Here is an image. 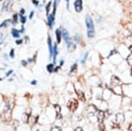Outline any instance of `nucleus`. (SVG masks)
<instances>
[{
  "mask_svg": "<svg viewBox=\"0 0 132 131\" xmlns=\"http://www.w3.org/2000/svg\"><path fill=\"white\" fill-rule=\"evenodd\" d=\"M74 5H75V9L76 12H80L83 9V3L81 0H77V1L74 3Z\"/></svg>",
  "mask_w": 132,
  "mask_h": 131,
  "instance_id": "obj_7",
  "label": "nucleus"
},
{
  "mask_svg": "<svg viewBox=\"0 0 132 131\" xmlns=\"http://www.w3.org/2000/svg\"><path fill=\"white\" fill-rule=\"evenodd\" d=\"M129 50L130 51V52H131V54H132V45L129 47Z\"/></svg>",
  "mask_w": 132,
  "mask_h": 131,
  "instance_id": "obj_34",
  "label": "nucleus"
},
{
  "mask_svg": "<svg viewBox=\"0 0 132 131\" xmlns=\"http://www.w3.org/2000/svg\"><path fill=\"white\" fill-rule=\"evenodd\" d=\"M10 56H11V58H14V50H13V49H12V50H11Z\"/></svg>",
  "mask_w": 132,
  "mask_h": 131,
  "instance_id": "obj_26",
  "label": "nucleus"
},
{
  "mask_svg": "<svg viewBox=\"0 0 132 131\" xmlns=\"http://www.w3.org/2000/svg\"><path fill=\"white\" fill-rule=\"evenodd\" d=\"M86 24L87 27V36L89 38H92L94 36L95 31H94V24H93V21L92 20V18L89 15L86 17Z\"/></svg>",
  "mask_w": 132,
  "mask_h": 131,
  "instance_id": "obj_1",
  "label": "nucleus"
},
{
  "mask_svg": "<svg viewBox=\"0 0 132 131\" xmlns=\"http://www.w3.org/2000/svg\"><path fill=\"white\" fill-rule=\"evenodd\" d=\"M56 39H57V43H60L61 42V38H62V33L60 31V29H56Z\"/></svg>",
  "mask_w": 132,
  "mask_h": 131,
  "instance_id": "obj_12",
  "label": "nucleus"
},
{
  "mask_svg": "<svg viewBox=\"0 0 132 131\" xmlns=\"http://www.w3.org/2000/svg\"><path fill=\"white\" fill-rule=\"evenodd\" d=\"M106 117V114L103 111H98L97 112V118H98V121L99 123H103V121Z\"/></svg>",
  "mask_w": 132,
  "mask_h": 131,
  "instance_id": "obj_6",
  "label": "nucleus"
},
{
  "mask_svg": "<svg viewBox=\"0 0 132 131\" xmlns=\"http://www.w3.org/2000/svg\"><path fill=\"white\" fill-rule=\"evenodd\" d=\"M20 21H21V23H24L26 22V20H27V18L24 16V15H20Z\"/></svg>",
  "mask_w": 132,
  "mask_h": 131,
  "instance_id": "obj_18",
  "label": "nucleus"
},
{
  "mask_svg": "<svg viewBox=\"0 0 132 131\" xmlns=\"http://www.w3.org/2000/svg\"><path fill=\"white\" fill-rule=\"evenodd\" d=\"M124 121V115L122 113H117L116 115V121H114V124H112L113 128H119V126L122 125Z\"/></svg>",
  "mask_w": 132,
  "mask_h": 131,
  "instance_id": "obj_3",
  "label": "nucleus"
},
{
  "mask_svg": "<svg viewBox=\"0 0 132 131\" xmlns=\"http://www.w3.org/2000/svg\"><path fill=\"white\" fill-rule=\"evenodd\" d=\"M121 84V80L116 76H112L111 78V86L113 89H116V87H118L119 85Z\"/></svg>",
  "mask_w": 132,
  "mask_h": 131,
  "instance_id": "obj_5",
  "label": "nucleus"
},
{
  "mask_svg": "<svg viewBox=\"0 0 132 131\" xmlns=\"http://www.w3.org/2000/svg\"><path fill=\"white\" fill-rule=\"evenodd\" d=\"M33 4H34V5H38L39 2H38V1H35V0H34V1H33Z\"/></svg>",
  "mask_w": 132,
  "mask_h": 131,
  "instance_id": "obj_30",
  "label": "nucleus"
},
{
  "mask_svg": "<svg viewBox=\"0 0 132 131\" xmlns=\"http://www.w3.org/2000/svg\"><path fill=\"white\" fill-rule=\"evenodd\" d=\"M32 84H36V81H32Z\"/></svg>",
  "mask_w": 132,
  "mask_h": 131,
  "instance_id": "obj_36",
  "label": "nucleus"
},
{
  "mask_svg": "<svg viewBox=\"0 0 132 131\" xmlns=\"http://www.w3.org/2000/svg\"><path fill=\"white\" fill-rule=\"evenodd\" d=\"M50 5H51L50 2L48 4V5H47V8H46V10H47V14H48V10H50Z\"/></svg>",
  "mask_w": 132,
  "mask_h": 131,
  "instance_id": "obj_24",
  "label": "nucleus"
},
{
  "mask_svg": "<svg viewBox=\"0 0 132 131\" xmlns=\"http://www.w3.org/2000/svg\"><path fill=\"white\" fill-rule=\"evenodd\" d=\"M87 56H88V52H86V55H85V56H84V58H83V59L81 60V63H82V64H84L85 62H86V57H87Z\"/></svg>",
  "mask_w": 132,
  "mask_h": 131,
  "instance_id": "obj_23",
  "label": "nucleus"
},
{
  "mask_svg": "<svg viewBox=\"0 0 132 131\" xmlns=\"http://www.w3.org/2000/svg\"><path fill=\"white\" fill-rule=\"evenodd\" d=\"M51 131H62L60 128H58V127H54V128H51Z\"/></svg>",
  "mask_w": 132,
  "mask_h": 131,
  "instance_id": "obj_22",
  "label": "nucleus"
},
{
  "mask_svg": "<svg viewBox=\"0 0 132 131\" xmlns=\"http://www.w3.org/2000/svg\"><path fill=\"white\" fill-rule=\"evenodd\" d=\"M8 4H9V2H5V4H4V6H3V11L6 10V5L8 6Z\"/></svg>",
  "mask_w": 132,
  "mask_h": 131,
  "instance_id": "obj_25",
  "label": "nucleus"
},
{
  "mask_svg": "<svg viewBox=\"0 0 132 131\" xmlns=\"http://www.w3.org/2000/svg\"><path fill=\"white\" fill-rule=\"evenodd\" d=\"M33 15H34V12H31V13H30V16H29V18L32 19V17H33Z\"/></svg>",
  "mask_w": 132,
  "mask_h": 131,
  "instance_id": "obj_33",
  "label": "nucleus"
},
{
  "mask_svg": "<svg viewBox=\"0 0 132 131\" xmlns=\"http://www.w3.org/2000/svg\"><path fill=\"white\" fill-rule=\"evenodd\" d=\"M63 37L64 41L67 44V46H68V49H69L70 51H73L75 50V45L71 43V36H69V33L66 29H63Z\"/></svg>",
  "mask_w": 132,
  "mask_h": 131,
  "instance_id": "obj_2",
  "label": "nucleus"
},
{
  "mask_svg": "<svg viewBox=\"0 0 132 131\" xmlns=\"http://www.w3.org/2000/svg\"><path fill=\"white\" fill-rule=\"evenodd\" d=\"M131 75H132V68H131Z\"/></svg>",
  "mask_w": 132,
  "mask_h": 131,
  "instance_id": "obj_37",
  "label": "nucleus"
},
{
  "mask_svg": "<svg viewBox=\"0 0 132 131\" xmlns=\"http://www.w3.org/2000/svg\"><path fill=\"white\" fill-rule=\"evenodd\" d=\"M55 109H56V118L57 119H61L62 118V116H61V107L58 106V105H55Z\"/></svg>",
  "mask_w": 132,
  "mask_h": 131,
  "instance_id": "obj_10",
  "label": "nucleus"
},
{
  "mask_svg": "<svg viewBox=\"0 0 132 131\" xmlns=\"http://www.w3.org/2000/svg\"><path fill=\"white\" fill-rule=\"evenodd\" d=\"M12 74V70H10L9 72H8L7 74H6V76H9L10 74Z\"/></svg>",
  "mask_w": 132,
  "mask_h": 131,
  "instance_id": "obj_29",
  "label": "nucleus"
},
{
  "mask_svg": "<svg viewBox=\"0 0 132 131\" xmlns=\"http://www.w3.org/2000/svg\"><path fill=\"white\" fill-rule=\"evenodd\" d=\"M127 62H128V64H129V66H132V54L128 56V58H127Z\"/></svg>",
  "mask_w": 132,
  "mask_h": 131,
  "instance_id": "obj_16",
  "label": "nucleus"
},
{
  "mask_svg": "<svg viewBox=\"0 0 132 131\" xmlns=\"http://www.w3.org/2000/svg\"><path fill=\"white\" fill-rule=\"evenodd\" d=\"M16 44H22V40H17L16 41Z\"/></svg>",
  "mask_w": 132,
  "mask_h": 131,
  "instance_id": "obj_28",
  "label": "nucleus"
},
{
  "mask_svg": "<svg viewBox=\"0 0 132 131\" xmlns=\"http://www.w3.org/2000/svg\"><path fill=\"white\" fill-rule=\"evenodd\" d=\"M76 94H77V96H78V98L79 100L83 101V102H84V101H86V96H85V93L82 91L76 89Z\"/></svg>",
  "mask_w": 132,
  "mask_h": 131,
  "instance_id": "obj_8",
  "label": "nucleus"
},
{
  "mask_svg": "<svg viewBox=\"0 0 132 131\" xmlns=\"http://www.w3.org/2000/svg\"><path fill=\"white\" fill-rule=\"evenodd\" d=\"M12 36H14V37H20V31H18L17 29H12Z\"/></svg>",
  "mask_w": 132,
  "mask_h": 131,
  "instance_id": "obj_15",
  "label": "nucleus"
},
{
  "mask_svg": "<svg viewBox=\"0 0 132 131\" xmlns=\"http://www.w3.org/2000/svg\"><path fill=\"white\" fill-rule=\"evenodd\" d=\"M77 69H78V65H77V64H74V65L72 66V67L71 68V73H70V74H75Z\"/></svg>",
  "mask_w": 132,
  "mask_h": 131,
  "instance_id": "obj_14",
  "label": "nucleus"
},
{
  "mask_svg": "<svg viewBox=\"0 0 132 131\" xmlns=\"http://www.w3.org/2000/svg\"><path fill=\"white\" fill-rule=\"evenodd\" d=\"M22 64H23V66H27V62L24 61V60L22 61Z\"/></svg>",
  "mask_w": 132,
  "mask_h": 131,
  "instance_id": "obj_35",
  "label": "nucleus"
},
{
  "mask_svg": "<svg viewBox=\"0 0 132 131\" xmlns=\"http://www.w3.org/2000/svg\"><path fill=\"white\" fill-rule=\"evenodd\" d=\"M48 49H50V56H53V47H52V42H51L50 36H48Z\"/></svg>",
  "mask_w": 132,
  "mask_h": 131,
  "instance_id": "obj_11",
  "label": "nucleus"
},
{
  "mask_svg": "<svg viewBox=\"0 0 132 131\" xmlns=\"http://www.w3.org/2000/svg\"><path fill=\"white\" fill-rule=\"evenodd\" d=\"M0 81H2V79H1V78H0Z\"/></svg>",
  "mask_w": 132,
  "mask_h": 131,
  "instance_id": "obj_38",
  "label": "nucleus"
},
{
  "mask_svg": "<svg viewBox=\"0 0 132 131\" xmlns=\"http://www.w3.org/2000/svg\"><path fill=\"white\" fill-rule=\"evenodd\" d=\"M67 106L71 112H75L78 107V101L75 99V98H72L68 102Z\"/></svg>",
  "mask_w": 132,
  "mask_h": 131,
  "instance_id": "obj_4",
  "label": "nucleus"
},
{
  "mask_svg": "<svg viewBox=\"0 0 132 131\" xmlns=\"http://www.w3.org/2000/svg\"><path fill=\"white\" fill-rule=\"evenodd\" d=\"M56 55H57V46H56V44H55L54 48H53V57H54V62L56 61Z\"/></svg>",
  "mask_w": 132,
  "mask_h": 131,
  "instance_id": "obj_13",
  "label": "nucleus"
},
{
  "mask_svg": "<svg viewBox=\"0 0 132 131\" xmlns=\"http://www.w3.org/2000/svg\"><path fill=\"white\" fill-rule=\"evenodd\" d=\"M129 131H132V122H131V124L129 127Z\"/></svg>",
  "mask_w": 132,
  "mask_h": 131,
  "instance_id": "obj_32",
  "label": "nucleus"
},
{
  "mask_svg": "<svg viewBox=\"0 0 132 131\" xmlns=\"http://www.w3.org/2000/svg\"><path fill=\"white\" fill-rule=\"evenodd\" d=\"M47 69H48V71L50 73H52L53 70H54V65H53V64H50V65L47 66Z\"/></svg>",
  "mask_w": 132,
  "mask_h": 131,
  "instance_id": "obj_17",
  "label": "nucleus"
},
{
  "mask_svg": "<svg viewBox=\"0 0 132 131\" xmlns=\"http://www.w3.org/2000/svg\"><path fill=\"white\" fill-rule=\"evenodd\" d=\"M54 20H55V14L54 13L48 15V25H50V27H52L53 24H54Z\"/></svg>",
  "mask_w": 132,
  "mask_h": 131,
  "instance_id": "obj_9",
  "label": "nucleus"
},
{
  "mask_svg": "<svg viewBox=\"0 0 132 131\" xmlns=\"http://www.w3.org/2000/svg\"><path fill=\"white\" fill-rule=\"evenodd\" d=\"M74 131H83V128H80V127H78L77 128H75V130Z\"/></svg>",
  "mask_w": 132,
  "mask_h": 131,
  "instance_id": "obj_27",
  "label": "nucleus"
},
{
  "mask_svg": "<svg viewBox=\"0 0 132 131\" xmlns=\"http://www.w3.org/2000/svg\"><path fill=\"white\" fill-rule=\"evenodd\" d=\"M10 20H5V21H4L3 23H2L1 25H0V27H5L6 25H8V22H10Z\"/></svg>",
  "mask_w": 132,
  "mask_h": 131,
  "instance_id": "obj_20",
  "label": "nucleus"
},
{
  "mask_svg": "<svg viewBox=\"0 0 132 131\" xmlns=\"http://www.w3.org/2000/svg\"><path fill=\"white\" fill-rule=\"evenodd\" d=\"M99 127L101 131H105V126H104L103 123H99Z\"/></svg>",
  "mask_w": 132,
  "mask_h": 131,
  "instance_id": "obj_19",
  "label": "nucleus"
},
{
  "mask_svg": "<svg viewBox=\"0 0 132 131\" xmlns=\"http://www.w3.org/2000/svg\"><path fill=\"white\" fill-rule=\"evenodd\" d=\"M17 20H18V14H14L13 16V24H16L17 23Z\"/></svg>",
  "mask_w": 132,
  "mask_h": 131,
  "instance_id": "obj_21",
  "label": "nucleus"
},
{
  "mask_svg": "<svg viewBox=\"0 0 132 131\" xmlns=\"http://www.w3.org/2000/svg\"><path fill=\"white\" fill-rule=\"evenodd\" d=\"M24 12H25V11H24V9L20 10V15H24Z\"/></svg>",
  "mask_w": 132,
  "mask_h": 131,
  "instance_id": "obj_31",
  "label": "nucleus"
}]
</instances>
